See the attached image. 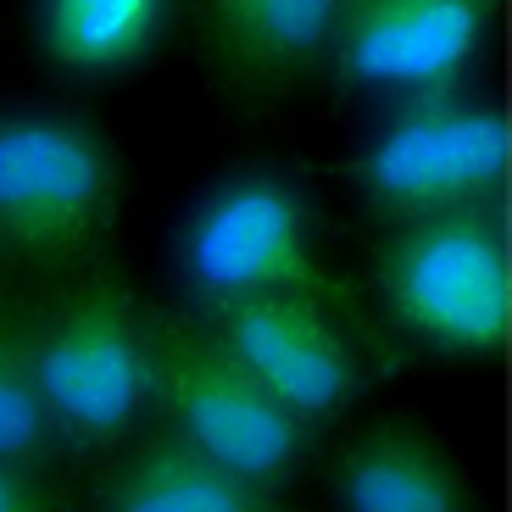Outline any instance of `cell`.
Wrapping results in <instances>:
<instances>
[{
    "instance_id": "cell-10",
    "label": "cell",
    "mask_w": 512,
    "mask_h": 512,
    "mask_svg": "<svg viewBox=\"0 0 512 512\" xmlns=\"http://www.w3.org/2000/svg\"><path fill=\"white\" fill-rule=\"evenodd\" d=\"M329 501L346 512H468L479 496L435 429L384 418L334 451Z\"/></svg>"
},
{
    "instance_id": "cell-8",
    "label": "cell",
    "mask_w": 512,
    "mask_h": 512,
    "mask_svg": "<svg viewBox=\"0 0 512 512\" xmlns=\"http://www.w3.org/2000/svg\"><path fill=\"white\" fill-rule=\"evenodd\" d=\"M223 346L251 368V379L307 429L346 418L362 396V357L351 346V318L307 295H234L201 307Z\"/></svg>"
},
{
    "instance_id": "cell-6",
    "label": "cell",
    "mask_w": 512,
    "mask_h": 512,
    "mask_svg": "<svg viewBox=\"0 0 512 512\" xmlns=\"http://www.w3.org/2000/svg\"><path fill=\"white\" fill-rule=\"evenodd\" d=\"M507 145L501 106L479 101L474 90L384 106V123L357 156V201L379 229L468 206H507Z\"/></svg>"
},
{
    "instance_id": "cell-3",
    "label": "cell",
    "mask_w": 512,
    "mask_h": 512,
    "mask_svg": "<svg viewBox=\"0 0 512 512\" xmlns=\"http://www.w3.org/2000/svg\"><path fill=\"white\" fill-rule=\"evenodd\" d=\"M373 295L407 346L446 362H496L512 312L507 206L435 212L384 229L373 245Z\"/></svg>"
},
{
    "instance_id": "cell-9",
    "label": "cell",
    "mask_w": 512,
    "mask_h": 512,
    "mask_svg": "<svg viewBox=\"0 0 512 512\" xmlns=\"http://www.w3.org/2000/svg\"><path fill=\"white\" fill-rule=\"evenodd\" d=\"M206 73L234 112H268L323 78L340 0H190Z\"/></svg>"
},
{
    "instance_id": "cell-2",
    "label": "cell",
    "mask_w": 512,
    "mask_h": 512,
    "mask_svg": "<svg viewBox=\"0 0 512 512\" xmlns=\"http://www.w3.org/2000/svg\"><path fill=\"white\" fill-rule=\"evenodd\" d=\"M123 162L78 112H0V273L62 279L112 256Z\"/></svg>"
},
{
    "instance_id": "cell-13",
    "label": "cell",
    "mask_w": 512,
    "mask_h": 512,
    "mask_svg": "<svg viewBox=\"0 0 512 512\" xmlns=\"http://www.w3.org/2000/svg\"><path fill=\"white\" fill-rule=\"evenodd\" d=\"M0 457L56 468L62 451L34 384V295L0 284Z\"/></svg>"
},
{
    "instance_id": "cell-12",
    "label": "cell",
    "mask_w": 512,
    "mask_h": 512,
    "mask_svg": "<svg viewBox=\"0 0 512 512\" xmlns=\"http://www.w3.org/2000/svg\"><path fill=\"white\" fill-rule=\"evenodd\" d=\"M173 0H39V51L62 78H123L156 56Z\"/></svg>"
},
{
    "instance_id": "cell-5",
    "label": "cell",
    "mask_w": 512,
    "mask_h": 512,
    "mask_svg": "<svg viewBox=\"0 0 512 512\" xmlns=\"http://www.w3.org/2000/svg\"><path fill=\"white\" fill-rule=\"evenodd\" d=\"M151 412L273 496L312 462L318 429L279 407L195 307H151Z\"/></svg>"
},
{
    "instance_id": "cell-4",
    "label": "cell",
    "mask_w": 512,
    "mask_h": 512,
    "mask_svg": "<svg viewBox=\"0 0 512 512\" xmlns=\"http://www.w3.org/2000/svg\"><path fill=\"white\" fill-rule=\"evenodd\" d=\"M179 279L195 312L234 295H307L357 318V290L323 256L301 184L273 167H234L195 201L179 234Z\"/></svg>"
},
{
    "instance_id": "cell-7",
    "label": "cell",
    "mask_w": 512,
    "mask_h": 512,
    "mask_svg": "<svg viewBox=\"0 0 512 512\" xmlns=\"http://www.w3.org/2000/svg\"><path fill=\"white\" fill-rule=\"evenodd\" d=\"M501 0H340L323 78L379 106L468 95Z\"/></svg>"
},
{
    "instance_id": "cell-14",
    "label": "cell",
    "mask_w": 512,
    "mask_h": 512,
    "mask_svg": "<svg viewBox=\"0 0 512 512\" xmlns=\"http://www.w3.org/2000/svg\"><path fill=\"white\" fill-rule=\"evenodd\" d=\"M56 507H67V496L51 468L0 457V512H56Z\"/></svg>"
},
{
    "instance_id": "cell-11",
    "label": "cell",
    "mask_w": 512,
    "mask_h": 512,
    "mask_svg": "<svg viewBox=\"0 0 512 512\" xmlns=\"http://www.w3.org/2000/svg\"><path fill=\"white\" fill-rule=\"evenodd\" d=\"M95 507L101 512H273L284 496L251 485L229 462L184 440L179 429H134L117 446L112 468L95 479Z\"/></svg>"
},
{
    "instance_id": "cell-1",
    "label": "cell",
    "mask_w": 512,
    "mask_h": 512,
    "mask_svg": "<svg viewBox=\"0 0 512 512\" xmlns=\"http://www.w3.org/2000/svg\"><path fill=\"white\" fill-rule=\"evenodd\" d=\"M34 384L62 457H112L151 412V307L112 256L34 295Z\"/></svg>"
}]
</instances>
